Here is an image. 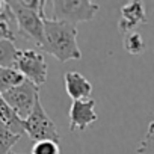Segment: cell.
<instances>
[{
	"label": "cell",
	"mask_w": 154,
	"mask_h": 154,
	"mask_svg": "<svg viewBox=\"0 0 154 154\" xmlns=\"http://www.w3.org/2000/svg\"><path fill=\"white\" fill-rule=\"evenodd\" d=\"M77 27L66 21H56L44 17V44L42 51L56 57L60 63L82 59L77 45Z\"/></svg>",
	"instance_id": "cell-1"
},
{
	"label": "cell",
	"mask_w": 154,
	"mask_h": 154,
	"mask_svg": "<svg viewBox=\"0 0 154 154\" xmlns=\"http://www.w3.org/2000/svg\"><path fill=\"white\" fill-rule=\"evenodd\" d=\"M48 2L44 0H11L8 5L11 6L18 32L27 39L33 41L39 48L44 44V17L45 5Z\"/></svg>",
	"instance_id": "cell-2"
},
{
	"label": "cell",
	"mask_w": 154,
	"mask_h": 154,
	"mask_svg": "<svg viewBox=\"0 0 154 154\" xmlns=\"http://www.w3.org/2000/svg\"><path fill=\"white\" fill-rule=\"evenodd\" d=\"M50 20L66 21L69 24H77L82 21H91L95 18L100 5L91 0H53Z\"/></svg>",
	"instance_id": "cell-3"
},
{
	"label": "cell",
	"mask_w": 154,
	"mask_h": 154,
	"mask_svg": "<svg viewBox=\"0 0 154 154\" xmlns=\"http://www.w3.org/2000/svg\"><path fill=\"white\" fill-rule=\"evenodd\" d=\"M24 133L33 140H53L60 143V134L57 131V127L54 121L48 116L45 109L42 107L41 98H36V103L33 106L32 113L24 119Z\"/></svg>",
	"instance_id": "cell-4"
},
{
	"label": "cell",
	"mask_w": 154,
	"mask_h": 154,
	"mask_svg": "<svg viewBox=\"0 0 154 154\" xmlns=\"http://www.w3.org/2000/svg\"><path fill=\"white\" fill-rule=\"evenodd\" d=\"M14 68L24 77L26 80L41 86L47 82V62L41 51L36 50H18Z\"/></svg>",
	"instance_id": "cell-5"
},
{
	"label": "cell",
	"mask_w": 154,
	"mask_h": 154,
	"mask_svg": "<svg viewBox=\"0 0 154 154\" xmlns=\"http://www.w3.org/2000/svg\"><path fill=\"white\" fill-rule=\"evenodd\" d=\"M2 95L11 106V109L24 121L32 113L36 98L39 97V86L29 80H24L21 85L3 92Z\"/></svg>",
	"instance_id": "cell-6"
},
{
	"label": "cell",
	"mask_w": 154,
	"mask_h": 154,
	"mask_svg": "<svg viewBox=\"0 0 154 154\" xmlns=\"http://www.w3.org/2000/svg\"><path fill=\"white\" fill-rule=\"evenodd\" d=\"M69 131H85L98 119L95 112V100H74L69 107Z\"/></svg>",
	"instance_id": "cell-7"
},
{
	"label": "cell",
	"mask_w": 154,
	"mask_h": 154,
	"mask_svg": "<svg viewBox=\"0 0 154 154\" xmlns=\"http://www.w3.org/2000/svg\"><path fill=\"white\" fill-rule=\"evenodd\" d=\"M146 23H148V20H146L145 6L139 0L128 2L121 8V18L118 21V27L124 35L128 32H133L137 26L146 24Z\"/></svg>",
	"instance_id": "cell-8"
},
{
	"label": "cell",
	"mask_w": 154,
	"mask_h": 154,
	"mask_svg": "<svg viewBox=\"0 0 154 154\" xmlns=\"http://www.w3.org/2000/svg\"><path fill=\"white\" fill-rule=\"evenodd\" d=\"M63 82H65V89L66 94L74 100H86L91 98L92 92V83L86 79L85 75H82L77 71H68L63 75Z\"/></svg>",
	"instance_id": "cell-9"
},
{
	"label": "cell",
	"mask_w": 154,
	"mask_h": 154,
	"mask_svg": "<svg viewBox=\"0 0 154 154\" xmlns=\"http://www.w3.org/2000/svg\"><path fill=\"white\" fill-rule=\"evenodd\" d=\"M0 121L6 124V127L12 133H15L18 136L26 134L24 133V121L11 109V106L6 103V100L3 98L2 94H0Z\"/></svg>",
	"instance_id": "cell-10"
},
{
	"label": "cell",
	"mask_w": 154,
	"mask_h": 154,
	"mask_svg": "<svg viewBox=\"0 0 154 154\" xmlns=\"http://www.w3.org/2000/svg\"><path fill=\"white\" fill-rule=\"evenodd\" d=\"M26 79L14 68V66H8V68H0V94H3L18 85H21Z\"/></svg>",
	"instance_id": "cell-11"
},
{
	"label": "cell",
	"mask_w": 154,
	"mask_h": 154,
	"mask_svg": "<svg viewBox=\"0 0 154 154\" xmlns=\"http://www.w3.org/2000/svg\"><path fill=\"white\" fill-rule=\"evenodd\" d=\"M122 45H124V50L130 54H142L146 50V44H145L143 36L136 30L128 32V33L124 35Z\"/></svg>",
	"instance_id": "cell-12"
},
{
	"label": "cell",
	"mask_w": 154,
	"mask_h": 154,
	"mask_svg": "<svg viewBox=\"0 0 154 154\" xmlns=\"http://www.w3.org/2000/svg\"><path fill=\"white\" fill-rule=\"evenodd\" d=\"M17 51L18 50H17L14 41H9V39L0 41V68L14 66Z\"/></svg>",
	"instance_id": "cell-13"
},
{
	"label": "cell",
	"mask_w": 154,
	"mask_h": 154,
	"mask_svg": "<svg viewBox=\"0 0 154 154\" xmlns=\"http://www.w3.org/2000/svg\"><path fill=\"white\" fill-rule=\"evenodd\" d=\"M21 136L12 133L6 124H3L0 121V154H9L11 152V148L20 140Z\"/></svg>",
	"instance_id": "cell-14"
},
{
	"label": "cell",
	"mask_w": 154,
	"mask_h": 154,
	"mask_svg": "<svg viewBox=\"0 0 154 154\" xmlns=\"http://www.w3.org/2000/svg\"><path fill=\"white\" fill-rule=\"evenodd\" d=\"M134 154H154V119L148 124L146 131L139 142Z\"/></svg>",
	"instance_id": "cell-15"
},
{
	"label": "cell",
	"mask_w": 154,
	"mask_h": 154,
	"mask_svg": "<svg viewBox=\"0 0 154 154\" xmlns=\"http://www.w3.org/2000/svg\"><path fill=\"white\" fill-rule=\"evenodd\" d=\"M30 154H60V143L53 142V140L35 142Z\"/></svg>",
	"instance_id": "cell-16"
},
{
	"label": "cell",
	"mask_w": 154,
	"mask_h": 154,
	"mask_svg": "<svg viewBox=\"0 0 154 154\" xmlns=\"http://www.w3.org/2000/svg\"><path fill=\"white\" fill-rule=\"evenodd\" d=\"M3 39H9V41H14L15 39V33L5 24H0V41Z\"/></svg>",
	"instance_id": "cell-17"
},
{
	"label": "cell",
	"mask_w": 154,
	"mask_h": 154,
	"mask_svg": "<svg viewBox=\"0 0 154 154\" xmlns=\"http://www.w3.org/2000/svg\"><path fill=\"white\" fill-rule=\"evenodd\" d=\"M9 154H20V152H12V151H11V152H9Z\"/></svg>",
	"instance_id": "cell-18"
}]
</instances>
